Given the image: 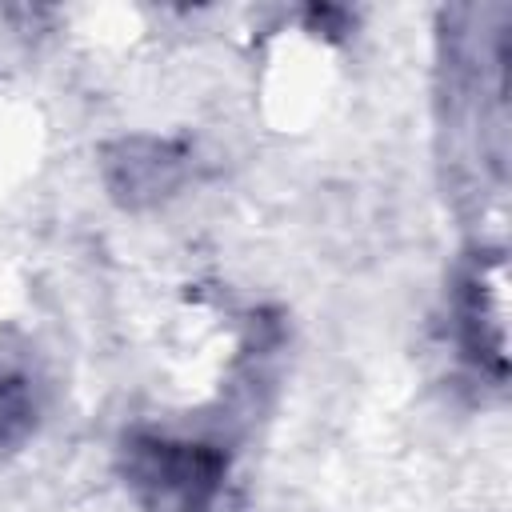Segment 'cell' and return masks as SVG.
Segmentation results:
<instances>
[{
    "label": "cell",
    "mask_w": 512,
    "mask_h": 512,
    "mask_svg": "<svg viewBox=\"0 0 512 512\" xmlns=\"http://www.w3.org/2000/svg\"><path fill=\"white\" fill-rule=\"evenodd\" d=\"M224 468V452L196 440L132 436L124 444V476L144 512H208Z\"/></svg>",
    "instance_id": "1"
},
{
    "label": "cell",
    "mask_w": 512,
    "mask_h": 512,
    "mask_svg": "<svg viewBox=\"0 0 512 512\" xmlns=\"http://www.w3.org/2000/svg\"><path fill=\"white\" fill-rule=\"evenodd\" d=\"M504 260L492 252L460 276L456 292V332L460 348L476 368L504 376Z\"/></svg>",
    "instance_id": "2"
},
{
    "label": "cell",
    "mask_w": 512,
    "mask_h": 512,
    "mask_svg": "<svg viewBox=\"0 0 512 512\" xmlns=\"http://www.w3.org/2000/svg\"><path fill=\"white\" fill-rule=\"evenodd\" d=\"M188 172V152L172 140L132 136L104 148V184L120 204H156L180 188Z\"/></svg>",
    "instance_id": "3"
},
{
    "label": "cell",
    "mask_w": 512,
    "mask_h": 512,
    "mask_svg": "<svg viewBox=\"0 0 512 512\" xmlns=\"http://www.w3.org/2000/svg\"><path fill=\"white\" fill-rule=\"evenodd\" d=\"M36 416H40L36 380L16 368L0 372V448H16L20 440H28Z\"/></svg>",
    "instance_id": "4"
}]
</instances>
